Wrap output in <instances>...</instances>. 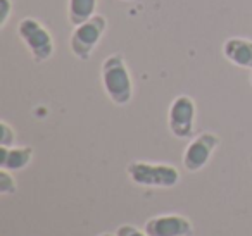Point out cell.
<instances>
[{
    "label": "cell",
    "mask_w": 252,
    "mask_h": 236,
    "mask_svg": "<svg viewBox=\"0 0 252 236\" xmlns=\"http://www.w3.org/2000/svg\"><path fill=\"white\" fill-rule=\"evenodd\" d=\"M105 30H107V18L102 14H95L83 25L74 26L69 38V49L73 56L83 62L90 60L92 54H94L95 47L98 45Z\"/></svg>",
    "instance_id": "obj_4"
},
{
    "label": "cell",
    "mask_w": 252,
    "mask_h": 236,
    "mask_svg": "<svg viewBox=\"0 0 252 236\" xmlns=\"http://www.w3.org/2000/svg\"><path fill=\"white\" fill-rule=\"evenodd\" d=\"M249 81H251V85H252V73H251V78H249Z\"/></svg>",
    "instance_id": "obj_17"
},
{
    "label": "cell",
    "mask_w": 252,
    "mask_h": 236,
    "mask_svg": "<svg viewBox=\"0 0 252 236\" xmlns=\"http://www.w3.org/2000/svg\"><path fill=\"white\" fill-rule=\"evenodd\" d=\"M102 87L112 104L128 105L133 98V81H131L130 69L121 54H112L105 57L100 66Z\"/></svg>",
    "instance_id": "obj_1"
},
{
    "label": "cell",
    "mask_w": 252,
    "mask_h": 236,
    "mask_svg": "<svg viewBox=\"0 0 252 236\" xmlns=\"http://www.w3.org/2000/svg\"><path fill=\"white\" fill-rule=\"evenodd\" d=\"M116 235L118 236H149L145 231H140V229L135 228V226H131V224L119 226L118 231H116Z\"/></svg>",
    "instance_id": "obj_14"
},
{
    "label": "cell",
    "mask_w": 252,
    "mask_h": 236,
    "mask_svg": "<svg viewBox=\"0 0 252 236\" xmlns=\"http://www.w3.org/2000/svg\"><path fill=\"white\" fill-rule=\"evenodd\" d=\"M195 100L189 95H178L168 111V128L175 138H190L195 126Z\"/></svg>",
    "instance_id": "obj_5"
},
{
    "label": "cell",
    "mask_w": 252,
    "mask_h": 236,
    "mask_svg": "<svg viewBox=\"0 0 252 236\" xmlns=\"http://www.w3.org/2000/svg\"><path fill=\"white\" fill-rule=\"evenodd\" d=\"M98 236H118V235H112V233H104V235H98Z\"/></svg>",
    "instance_id": "obj_15"
},
{
    "label": "cell",
    "mask_w": 252,
    "mask_h": 236,
    "mask_svg": "<svg viewBox=\"0 0 252 236\" xmlns=\"http://www.w3.org/2000/svg\"><path fill=\"white\" fill-rule=\"evenodd\" d=\"M144 231L149 236H190L193 233V226L185 215L166 214L149 219Z\"/></svg>",
    "instance_id": "obj_7"
},
{
    "label": "cell",
    "mask_w": 252,
    "mask_h": 236,
    "mask_svg": "<svg viewBox=\"0 0 252 236\" xmlns=\"http://www.w3.org/2000/svg\"><path fill=\"white\" fill-rule=\"evenodd\" d=\"M121 2H135V0H121Z\"/></svg>",
    "instance_id": "obj_16"
},
{
    "label": "cell",
    "mask_w": 252,
    "mask_h": 236,
    "mask_svg": "<svg viewBox=\"0 0 252 236\" xmlns=\"http://www.w3.org/2000/svg\"><path fill=\"white\" fill-rule=\"evenodd\" d=\"M16 33L36 64L45 62L54 56V50H56L54 38L49 30L45 28V25H42L38 19L23 18L18 23Z\"/></svg>",
    "instance_id": "obj_3"
},
{
    "label": "cell",
    "mask_w": 252,
    "mask_h": 236,
    "mask_svg": "<svg viewBox=\"0 0 252 236\" xmlns=\"http://www.w3.org/2000/svg\"><path fill=\"white\" fill-rule=\"evenodd\" d=\"M16 131L7 121H0V147H14Z\"/></svg>",
    "instance_id": "obj_12"
},
{
    "label": "cell",
    "mask_w": 252,
    "mask_h": 236,
    "mask_svg": "<svg viewBox=\"0 0 252 236\" xmlns=\"http://www.w3.org/2000/svg\"><path fill=\"white\" fill-rule=\"evenodd\" d=\"M220 143L221 138L213 131H204L197 135L183 152V167L189 173H197V171L204 169L220 147Z\"/></svg>",
    "instance_id": "obj_6"
},
{
    "label": "cell",
    "mask_w": 252,
    "mask_h": 236,
    "mask_svg": "<svg viewBox=\"0 0 252 236\" xmlns=\"http://www.w3.org/2000/svg\"><path fill=\"white\" fill-rule=\"evenodd\" d=\"M32 147H0V169L21 171L33 160Z\"/></svg>",
    "instance_id": "obj_9"
},
{
    "label": "cell",
    "mask_w": 252,
    "mask_h": 236,
    "mask_svg": "<svg viewBox=\"0 0 252 236\" xmlns=\"http://www.w3.org/2000/svg\"><path fill=\"white\" fill-rule=\"evenodd\" d=\"M98 0H67V19L73 26H80L97 14Z\"/></svg>",
    "instance_id": "obj_10"
},
{
    "label": "cell",
    "mask_w": 252,
    "mask_h": 236,
    "mask_svg": "<svg viewBox=\"0 0 252 236\" xmlns=\"http://www.w3.org/2000/svg\"><path fill=\"white\" fill-rule=\"evenodd\" d=\"M12 9H14V2L12 0H0V26L5 28L9 18L12 14Z\"/></svg>",
    "instance_id": "obj_13"
},
{
    "label": "cell",
    "mask_w": 252,
    "mask_h": 236,
    "mask_svg": "<svg viewBox=\"0 0 252 236\" xmlns=\"http://www.w3.org/2000/svg\"><path fill=\"white\" fill-rule=\"evenodd\" d=\"M223 56L235 66L252 71V40L242 36H231L224 40Z\"/></svg>",
    "instance_id": "obj_8"
},
{
    "label": "cell",
    "mask_w": 252,
    "mask_h": 236,
    "mask_svg": "<svg viewBox=\"0 0 252 236\" xmlns=\"http://www.w3.org/2000/svg\"><path fill=\"white\" fill-rule=\"evenodd\" d=\"M126 174L135 184L145 188H173L180 183V171L171 164L133 160L126 166Z\"/></svg>",
    "instance_id": "obj_2"
},
{
    "label": "cell",
    "mask_w": 252,
    "mask_h": 236,
    "mask_svg": "<svg viewBox=\"0 0 252 236\" xmlns=\"http://www.w3.org/2000/svg\"><path fill=\"white\" fill-rule=\"evenodd\" d=\"M251 162H252V155H251Z\"/></svg>",
    "instance_id": "obj_18"
},
{
    "label": "cell",
    "mask_w": 252,
    "mask_h": 236,
    "mask_svg": "<svg viewBox=\"0 0 252 236\" xmlns=\"http://www.w3.org/2000/svg\"><path fill=\"white\" fill-rule=\"evenodd\" d=\"M18 191V183L11 171L0 169V195H14Z\"/></svg>",
    "instance_id": "obj_11"
}]
</instances>
